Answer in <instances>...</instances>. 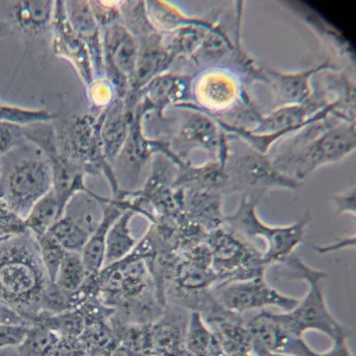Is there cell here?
Segmentation results:
<instances>
[{
	"label": "cell",
	"mask_w": 356,
	"mask_h": 356,
	"mask_svg": "<svg viewBox=\"0 0 356 356\" xmlns=\"http://www.w3.org/2000/svg\"><path fill=\"white\" fill-rule=\"evenodd\" d=\"M0 356H18V354H17L16 347L0 349Z\"/></svg>",
	"instance_id": "obj_52"
},
{
	"label": "cell",
	"mask_w": 356,
	"mask_h": 356,
	"mask_svg": "<svg viewBox=\"0 0 356 356\" xmlns=\"http://www.w3.org/2000/svg\"><path fill=\"white\" fill-rule=\"evenodd\" d=\"M335 207L337 214H350L355 216L356 213V193L355 186L340 194H334L329 197Z\"/></svg>",
	"instance_id": "obj_46"
},
{
	"label": "cell",
	"mask_w": 356,
	"mask_h": 356,
	"mask_svg": "<svg viewBox=\"0 0 356 356\" xmlns=\"http://www.w3.org/2000/svg\"><path fill=\"white\" fill-rule=\"evenodd\" d=\"M102 36L104 76L113 86L117 97L125 100L137 65V40L122 23L102 30Z\"/></svg>",
	"instance_id": "obj_12"
},
{
	"label": "cell",
	"mask_w": 356,
	"mask_h": 356,
	"mask_svg": "<svg viewBox=\"0 0 356 356\" xmlns=\"http://www.w3.org/2000/svg\"><path fill=\"white\" fill-rule=\"evenodd\" d=\"M312 220V214L308 211L302 219L289 226H268L259 219L254 200L243 196L235 213L225 216L222 226L251 243L257 238L265 240L267 248L263 253V260L268 267L272 264H280L293 254L296 248L305 239Z\"/></svg>",
	"instance_id": "obj_5"
},
{
	"label": "cell",
	"mask_w": 356,
	"mask_h": 356,
	"mask_svg": "<svg viewBox=\"0 0 356 356\" xmlns=\"http://www.w3.org/2000/svg\"><path fill=\"white\" fill-rule=\"evenodd\" d=\"M183 211L186 219L203 228L214 231L222 226V193L208 189H181Z\"/></svg>",
	"instance_id": "obj_23"
},
{
	"label": "cell",
	"mask_w": 356,
	"mask_h": 356,
	"mask_svg": "<svg viewBox=\"0 0 356 356\" xmlns=\"http://www.w3.org/2000/svg\"><path fill=\"white\" fill-rule=\"evenodd\" d=\"M100 114L102 147L107 161L112 164L120 154L127 139L134 111L127 110L125 100L117 97L113 104Z\"/></svg>",
	"instance_id": "obj_25"
},
{
	"label": "cell",
	"mask_w": 356,
	"mask_h": 356,
	"mask_svg": "<svg viewBox=\"0 0 356 356\" xmlns=\"http://www.w3.org/2000/svg\"><path fill=\"white\" fill-rule=\"evenodd\" d=\"M11 31H13L11 26H10L8 23L0 21V40L4 38V37L10 36Z\"/></svg>",
	"instance_id": "obj_51"
},
{
	"label": "cell",
	"mask_w": 356,
	"mask_h": 356,
	"mask_svg": "<svg viewBox=\"0 0 356 356\" xmlns=\"http://www.w3.org/2000/svg\"><path fill=\"white\" fill-rule=\"evenodd\" d=\"M194 77L186 74L168 73L154 77L145 87H143L136 97L134 110L146 117L156 113L163 119L164 112L170 106L191 102V86Z\"/></svg>",
	"instance_id": "obj_14"
},
{
	"label": "cell",
	"mask_w": 356,
	"mask_h": 356,
	"mask_svg": "<svg viewBox=\"0 0 356 356\" xmlns=\"http://www.w3.org/2000/svg\"><path fill=\"white\" fill-rule=\"evenodd\" d=\"M130 199V197H129ZM132 200V206L127 208L111 226L106 238L105 263L104 267L111 266L125 259L137 245L131 232V221L136 215L145 216V211L137 199Z\"/></svg>",
	"instance_id": "obj_27"
},
{
	"label": "cell",
	"mask_w": 356,
	"mask_h": 356,
	"mask_svg": "<svg viewBox=\"0 0 356 356\" xmlns=\"http://www.w3.org/2000/svg\"><path fill=\"white\" fill-rule=\"evenodd\" d=\"M189 315H184L183 308L171 305L163 315L151 324L154 355L176 356L186 348V324Z\"/></svg>",
	"instance_id": "obj_24"
},
{
	"label": "cell",
	"mask_w": 356,
	"mask_h": 356,
	"mask_svg": "<svg viewBox=\"0 0 356 356\" xmlns=\"http://www.w3.org/2000/svg\"><path fill=\"white\" fill-rule=\"evenodd\" d=\"M94 18L99 28L102 30L110 28L112 25L122 23V13H120V1H89Z\"/></svg>",
	"instance_id": "obj_42"
},
{
	"label": "cell",
	"mask_w": 356,
	"mask_h": 356,
	"mask_svg": "<svg viewBox=\"0 0 356 356\" xmlns=\"http://www.w3.org/2000/svg\"><path fill=\"white\" fill-rule=\"evenodd\" d=\"M355 122L329 114L292 137L286 150L271 157L277 169L302 182L321 166L337 163L355 151Z\"/></svg>",
	"instance_id": "obj_2"
},
{
	"label": "cell",
	"mask_w": 356,
	"mask_h": 356,
	"mask_svg": "<svg viewBox=\"0 0 356 356\" xmlns=\"http://www.w3.org/2000/svg\"><path fill=\"white\" fill-rule=\"evenodd\" d=\"M55 1L21 0L10 3L13 23L26 36H41L51 28Z\"/></svg>",
	"instance_id": "obj_28"
},
{
	"label": "cell",
	"mask_w": 356,
	"mask_h": 356,
	"mask_svg": "<svg viewBox=\"0 0 356 356\" xmlns=\"http://www.w3.org/2000/svg\"><path fill=\"white\" fill-rule=\"evenodd\" d=\"M280 265L288 268L289 280H304L308 284V292L291 312L272 314V317L297 337H303L308 332H322L332 341L340 336H350L349 329L332 316L324 298L322 283L327 275L309 266L295 254L284 259Z\"/></svg>",
	"instance_id": "obj_3"
},
{
	"label": "cell",
	"mask_w": 356,
	"mask_h": 356,
	"mask_svg": "<svg viewBox=\"0 0 356 356\" xmlns=\"http://www.w3.org/2000/svg\"><path fill=\"white\" fill-rule=\"evenodd\" d=\"M211 252V268L219 283L264 277L266 265L263 252L225 226L209 232L206 240Z\"/></svg>",
	"instance_id": "obj_6"
},
{
	"label": "cell",
	"mask_w": 356,
	"mask_h": 356,
	"mask_svg": "<svg viewBox=\"0 0 356 356\" xmlns=\"http://www.w3.org/2000/svg\"><path fill=\"white\" fill-rule=\"evenodd\" d=\"M35 239L40 250V255L44 265L45 271L48 273L49 280H51V283L55 284L57 273L62 261L65 259L67 251L49 232L45 234L36 236Z\"/></svg>",
	"instance_id": "obj_40"
},
{
	"label": "cell",
	"mask_w": 356,
	"mask_h": 356,
	"mask_svg": "<svg viewBox=\"0 0 356 356\" xmlns=\"http://www.w3.org/2000/svg\"><path fill=\"white\" fill-rule=\"evenodd\" d=\"M320 95L328 105L335 106L336 115L342 122H355V82L339 70L322 72Z\"/></svg>",
	"instance_id": "obj_26"
},
{
	"label": "cell",
	"mask_w": 356,
	"mask_h": 356,
	"mask_svg": "<svg viewBox=\"0 0 356 356\" xmlns=\"http://www.w3.org/2000/svg\"><path fill=\"white\" fill-rule=\"evenodd\" d=\"M144 118L145 117L140 112L134 110L130 132L122 150L115 159L120 170L126 176V182L129 183L130 186H136L143 166L152 159L154 154H165L171 162L174 161V156L171 154L165 139H152L144 134Z\"/></svg>",
	"instance_id": "obj_16"
},
{
	"label": "cell",
	"mask_w": 356,
	"mask_h": 356,
	"mask_svg": "<svg viewBox=\"0 0 356 356\" xmlns=\"http://www.w3.org/2000/svg\"><path fill=\"white\" fill-rule=\"evenodd\" d=\"M137 65L130 80V89L125 97L127 110L134 111L139 90L154 77L168 73L175 60L161 45V33L138 40Z\"/></svg>",
	"instance_id": "obj_20"
},
{
	"label": "cell",
	"mask_w": 356,
	"mask_h": 356,
	"mask_svg": "<svg viewBox=\"0 0 356 356\" xmlns=\"http://www.w3.org/2000/svg\"><path fill=\"white\" fill-rule=\"evenodd\" d=\"M300 15L304 23L320 37L324 44L328 45L329 48L334 50L339 56L348 60L350 63L355 62V53L352 43L344 37L343 33L334 28L327 19H324V17L321 16L320 13H316L312 8H309Z\"/></svg>",
	"instance_id": "obj_32"
},
{
	"label": "cell",
	"mask_w": 356,
	"mask_h": 356,
	"mask_svg": "<svg viewBox=\"0 0 356 356\" xmlns=\"http://www.w3.org/2000/svg\"><path fill=\"white\" fill-rule=\"evenodd\" d=\"M51 51L56 57L69 62L76 70L85 87L94 80L93 65L88 50L80 36L75 33L65 15V1H55L53 22L50 28Z\"/></svg>",
	"instance_id": "obj_17"
},
{
	"label": "cell",
	"mask_w": 356,
	"mask_h": 356,
	"mask_svg": "<svg viewBox=\"0 0 356 356\" xmlns=\"http://www.w3.org/2000/svg\"><path fill=\"white\" fill-rule=\"evenodd\" d=\"M234 48V41L232 40L222 25L215 23L214 28L207 31L202 43L200 44L191 61L199 67L222 68L228 56Z\"/></svg>",
	"instance_id": "obj_30"
},
{
	"label": "cell",
	"mask_w": 356,
	"mask_h": 356,
	"mask_svg": "<svg viewBox=\"0 0 356 356\" xmlns=\"http://www.w3.org/2000/svg\"><path fill=\"white\" fill-rule=\"evenodd\" d=\"M300 183L275 168L270 154L252 150L228 154L226 162L225 193H258L263 195L275 189L295 191Z\"/></svg>",
	"instance_id": "obj_7"
},
{
	"label": "cell",
	"mask_w": 356,
	"mask_h": 356,
	"mask_svg": "<svg viewBox=\"0 0 356 356\" xmlns=\"http://www.w3.org/2000/svg\"><path fill=\"white\" fill-rule=\"evenodd\" d=\"M65 214L51 189L44 197H42L33 207V209L24 219L25 226L28 228V231L36 238L48 233L54 223L56 222L57 220L61 219Z\"/></svg>",
	"instance_id": "obj_34"
},
{
	"label": "cell",
	"mask_w": 356,
	"mask_h": 356,
	"mask_svg": "<svg viewBox=\"0 0 356 356\" xmlns=\"http://www.w3.org/2000/svg\"><path fill=\"white\" fill-rule=\"evenodd\" d=\"M68 22L75 33L80 36L92 60L94 79L104 76V50H102V29L94 18L89 1L69 0L65 1Z\"/></svg>",
	"instance_id": "obj_22"
},
{
	"label": "cell",
	"mask_w": 356,
	"mask_h": 356,
	"mask_svg": "<svg viewBox=\"0 0 356 356\" xmlns=\"http://www.w3.org/2000/svg\"><path fill=\"white\" fill-rule=\"evenodd\" d=\"M349 336H340L332 340L330 349L324 353H317L316 356H354L348 346Z\"/></svg>",
	"instance_id": "obj_47"
},
{
	"label": "cell",
	"mask_w": 356,
	"mask_h": 356,
	"mask_svg": "<svg viewBox=\"0 0 356 356\" xmlns=\"http://www.w3.org/2000/svg\"><path fill=\"white\" fill-rule=\"evenodd\" d=\"M53 189V172L48 159L23 158L13 164L0 182V197L22 219Z\"/></svg>",
	"instance_id": "obj_10"
},
{
	"label": "cell",
	"mask_w": 356,
	"mask_h": 356,
	"mask_svg": "<svg viewBox=\"0 0 356 356\" xmlns=\"http://www.w3.org/2000/svg\"><path fill=\"white\" fill-rule=\"evenodd\" d=\"M325 70H339L332 61H324L321 65L300 72H280L270 67H263L265 85L273 94L275 108L289 105H302L310 102L314 97L312 77Z\"/></svg>",
	"instance_id": "obj_18"
},
{
	"label": "cell",
	"mask_w": 356,
	"mask_h": 356,
	"mask_svg": "<svg viewBox=\"0 0 356 356\" xmlns=\"http://www.w3.org/2000/svg\"><path fill=\"white\" fill-rule=\"evenodd\" d=\"M28 232L24 219L13 213L0 197V240L24 234Z\"/></svg>",
	"instance_id": "obj_43"
},
{
	"label": "cell",
	"mask_w": 356,
	"mask_h": 356,
	"mask_svg": "<svg viewBox=\"0 0 356 356\" xmlns=\"http://www.w3.org/2000/svg\"><path fill=\"white\" fill-rule=\"evenodd\" d=\"M355 243V238L353 236V238H349L347 240H342V243H335V245L332 246V245H329L327 247H322V248H318V247H315L317 251H320V253H327V252L335 251L337 248H341V247L343 246H352Z\"/></svg>",
	"instance_id": "obj_49"
},
{
	"label": "cell",
	"mask_w": 356,
	"mask_h": 356,
	"mask_svg": "<svg viewBox=\"0 0 356 356\" xmlns=\"http://www.w3.org/2000/svg\"><path fill=\"white\" fill-rule=\"evenodd\" d=\"M0 303L30 325L41 312L60 314L72 308V296L49 280L36 239L29 231L0 240Z\"/></svg>",
	"instance_id": "obj_1"
},
{
	"label": "cell",
	"mask_w": 356,
	"mask_h": 356,
	"mask_svg": "<svg viewBox=\"0 0 356 356\" xmlns=\"http://www.w3.org/2000/svg\"><path fill=\"white\" fill-rule=\"evenodd\" d=\"M191 95L196 104L186 102L175 108H191L213 119H222L228 112L236 111L235 108L243 110L254 106L239 79L222 68L206 69L199 74L193 80Z\"/></svg>",
	"instance_id": "obj_8"
},
{
	"label": "cell",
	"mask_w": 356,
	"mask_h": 356,
	"mask_svg": "<svg viewBox=\"0 0 356 356\" xmlns=\"http://www.w3.org/2000/svg\"><path fill=\"white\" fill-rule=\"evenodd\" d=\"M146 13L159 33H168L183 26H197V28L211 30L214 28V22L207 21L203 18L188 16L181 11L177 6L170 4L164 0H154L145 1Z\"/></svg>",
	"instance_id": "obj_29"
},
{
	"label": "cell",
	"mask_w": 356,
	"mask_h": 356,
	"mask_svg": "<svg viewBox=\"0 0 356 356\" xmlns=\"http://www.w3.org/2000/svg\"><path fill=\"white\" fill-rule=\"evenodd\" d=\"M56 120V119H55ZM54 120L57 149L65 157L81 166L86 175H105L112 196L122 191L117 172L106 158L102 142V114L73 115L60 122Z\"/></svg>",
	"instance_id": "obj_4"
},
{
	"label": "cell",
	"mask_w": 356,
	"mask_h": 356,
	"mask_svg": "<svg viewBox=\"0 0 356 356\" xmlns=\"http://www.w3.org/2000/svg\"><path fill=\"white\" fill-rule=\"evenodd\" d=\"M54 120H55V115L48 111L29 110V108L0 102V122L26 127V126L36 125V124L53 122Z\"/></svg>",
	"instance_id": "obj_39"
},
{
	"label": "cell",
	"mask_w": 356,
	"mask_h": 356,
	"mask_svg": "<svg viewBox=\"0 0 356 356\" xmlns=\"http://www.w3.org/2000/svg\"><path fill=\"white\" fill-rule=\"evenodd\" d=\"M48 356H79L77 355L76 340L61 339L57 348Z\"/></svg>",
	"instance_id": "obj_48"
},
{
	"label": "cell",
	"mask_w": 356,
	"mask_h": 356,
	"mask_svg": "<svg viewBox=\"0 0 356 356\" xmlns=\"http://www.w3.org/2000/svg\"><path fill=\"white\" fill-rule=\"evenodd\" d=\"M254 356H290V355H283V354H273V353H255L253 354Z\"/></svg>",
	"instance_id": "obj_53"
},
{
	"label": "cell",
	"mask_w": 356,
	"mask_h": 356,
	"mask_svg": "<svg viewBox=\"0 0 356 356\" xmlns=\"http://www.w3.org/2000/svg\"><path fill=\"white\" fill-rule=\"evenodd\" d=\"M220 307L235 315L243 316L250 310L280 308L284 312H291L300 300L284 295L270 286L264 277L251 280L216 284L211 290Z\"/></svg>",
	"instance_id": "obj_11"
},
{
	"label": "cell",
	"mask_w": 356,
	"mask_h": 356,
	"mask_svg": "<svg viewBox=\"0 0 356 356\" xmlns=\"http://www.w3.org/2000/svg\"><path fill=\"white\" fill-rule=\"evenodd\" d=\"M184 112L186 115L177 132L170 139H165L174 156L175 165L191 162L189 157L196 150L206 151L216 157L222 134L219 125L200 111L184 108Z\"/></svg>",
	"instance_id": "obj_13"
},
{
	"label": "cell",
	"mask_w": 356,
	"mask_h": 356,
	"mask_svg": "<svg viewBox=\"0 0 356 356\" xmlns=\"http://www.w3.org/2000/svg\"><path fill=\"white\" fill-rule=\"evenodd\" d=\"M154 356H165V355H159V354H156V355Z\"/></svg>",
	"instance_id": "obj_55"
},
{
	"label": "cell",
	"mask_w": 356,
	"mask_h": 356,
	"mask_svg": "<svg viewBox=\"0 0 356 356\" xmlns=\"http://www.w3.org/2000/svg\"><path fill=\"white\" fill-rule=\"evenodd\" d=\"M30 327L0 323V349L17 347L24 340Z\"/></svg>",
	"instance_id": "obj_45"
},
{
	"label": "cell",
	"mask_w": 356,
	"mask_h": 356,
	"mask_svg": "<svg viewBox=\"0 0 356 356\" xmlns=\"http://www.w3.org/2000/svg\"><path fill=\"white\" fill-rule=\"evenodd\" d=\"M228 134L222 131L219 151L211 162L202 165H193L191 162L176 165L177 172L172 188L174 189H208L225 194L226 188V162L229 154Z\"/></svg>",
	"instance_id": "obj_19"
},
{
	"label": "cell",
	"mask_w": 356,
	"mask_h": 356,
	"mask_svg": "<svg viewBox=\"0 0 356 356\" xmlns=\"http://www.w3.org/2000/svg\"><path fill=\"white\" fill-rule=\"evenodd\" d=\"M252 339V353H273L290 356H316L303 337H297L272 317V312H263L246 321Z\"/></svg>",
	"instance_id": "obj_15"
},
{
	"label": "cell",
	"mask_w": 356,
	"mask_h": 356,
	"mask_svg": "<svg viewBox=\"0 0 356 356\" xmlns=\"http://www.w3.org/2000/svg\"><path fill=\"white\" fill-rule=\"evenodd\" d=\"M26 142L33 143L48 159L53 172V191L62 211L80 193L97 202L100 195L94 194L86 186V172L81 166L60 154L57 149L56 132L53 122L23 127Z\"/></svg>",
	"instance_id": "obj_9"
},
{
	"label": "cell",
	"mask_w": 356,
	"mask_h": 356,
	"mask_svg": "<svg viewBox=\"0 0 356 356\" xmlns=\"http://www.w3.org/2000/svg\"><path fill=\"white\" fill-rule=\"evenodd\" d=\"M176 356H195V355H194V354H193V353L189 352V350H188V349H186V348H183L182 350H181V352L177 353V355H176Z\"/></svg>",
	"instance_id": "obj_54"
},
{
	"label": "cell",
	"mask_w": 356,
	"mask_h": 356,
	"mask_svg": "<svg viewBox=\"0 0 356 356\" xmlns=\"http://www.w3.org/2000/svg\"><path fill=\"white\" fill-rule=\"evenodd\" d=\"M206 29L183 26L168 33H161V45L175 61L177 58H191L202 43Z\"/></svg>",
	"instance_id": "obj_33"
},
{
	"label": "cell",
	"mask_w": 356,
	"mask_h": 356,
	"mask_svg": "<svg viewBox=\"0 0 356 356\" xmlns=\"http://www.w3.org/2000/svg\"><path fill=\"white\" fill-rule=\"evenodd\" d=\"M25 142L23 127L0 122V157Z\"/></svg>",
	"instance_id": "obj_44"
},
{
	"label": "cell",
	"mask_w": 356,
	"mask_h": 356,
	"mask_svg": "<svg viewBox=\"0 0 356 356\" xmlns=\"http://www.w3.org/2000/svg\"><path fill=\"white\" fill-rule=\"evenodd\" d=\"M88 278L81 253L67 252L57 273L55 285L67 295L74 296Z\"/></svg>",
	"instance_id": "obj_35"
},
{
	"label": "cell",
	"mask_w": 356,
	"mask_h": 356,
	"mask_svg": "<svg viewBox=\"0 0 356 356\" xmlns=\"http://www.w3.org/2000/svg\"><path fill=\"white\" fill-rule=\"evenodd\" d=\"M86 97L89 107L94 111H100L102 113V111L108 108L113 104L117 99V94L112 83L105 76L95 77L86 87Z\"/></svg>",
	"instance_id": "obj_41"
},
{
	"label": "cell",
	"mask_w": 356,
	"mask_h": 356,
	"mask_svg": "<svg viewBox=\"0 0 356 356\" xmlns=\"http://www.w3.org/2000/svg\"><path fill=\"white\" fill-rule=\"evenodd\" d=\"M214 334L199 312H191L188 317L186 332V347L195 356H207Z\"/></svg>",
	"instance_id": "obj_38"
},
{
	"label": "cell",
	"mask_w": 356,
	"mask_h": 356,
	"mask_svg": "<svg viewBox=\"0 0 356 356\" xmlns=\"http://www.w3.org/2000/svg\"><path fill=\"white\" fill-rule=\"evenodd\" d=\"M61 337L41 325H30L28 334L17 346L18 356H48L57 348Z\"/></svg>",
	"instance_id": "obj_36"
},
{
	"label": "cell",
	"mask_w": 356,
	"mask_h": 356,
	"mask_svg": "<svg viewBox=\"0 0 356 356\" xmlns=\"http://www.w3.org/2000/svg\"><path fill=\"white\" fill-rule=\"evenodd\" d=\"M97 203L102 207V220L97 223L93 233L89 236L81 255L89 277L97 275L104 268L105 263L106 238L114 221L132 206L129 197H105L102 196Z\"/></svg>",
	"instance_id": "obj_21"
},
{
	"label": "cell",
	"mask_w": 356,
	"mask_h": 356,
	"mask_svg": "<svg viewBox=\"0 0 356 356\" xmlns=\"http://www.w3.org/2000/svg\"><path fill=\"white\" fill-rule=\"evenodd\" d=\"M207 356H228L226 352L223 350L221 344L219 343V341L215 337V335L214 340L211 342V348H209V352H208Z\"/></svg>",
	"instance_id": "obj_50"
},
{
	"label": "cell",
	"mask_w": 356,
	"mask_h": 356,
	"mask_svg": "<svg viewBox=\"0 0 356 356\" xmlns=\"http://www.w3.org/2000/svg\"><path fill=\"white\" fill-rule=\"evenodd\" d=\"M120 13L122 24L137 41L159 33L147 17L145 1H120Z\"/></svg>",
	"instance_id": "obj_37"
},
{
	"label": "cell",
	"mask_w": 356,
	"mask_h": 356,
	"mask_svg": "<svg viewBox=\"0 0 356 356\" xmlns=\"http://www.w3.org/2000/svg\"><path fill=\"white\" fill-rule=\"evenodd\" d=\"M95 226L89 215L87 218H76L72 214H65L54 223L49 233L65 251L81 253Z\"/></svg>",
	"instance_id": "obj_31"
}]
</instances>
